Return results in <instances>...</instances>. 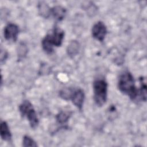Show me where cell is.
I'll use <instances>...</instances> for the list:
<instances>
[{"label":"cell","instance_id":"cell-1","mask_svg":"<svg viewBox=\"0 0 147 147\" xmlns=\"http://www.w3.org/2000/svg\"><path fill=\"white\" fill-rule=\"evenodd\" d=\"M134 83L132 74L126 71L120 75L118 87L121 92L127 95L132 100L141 101L140 88H136Z\"/></svg>","mask_w":147,"mask_h":147},{"label":"cell","instance_id":"cell-2","mask_svg":"<svg viewBox=\"0 0 147 147\" xmlns=\"http://www.w3.org/2000/svg\"><path fill=\"white\" fill-rule=\"evenodd\" d=\"M64 37V32L59 28H55L51 33L47 34L42 39L41 45L42 49L49 54L53 53L54 47L61 45Z\"/></svg>","mask_w":147,"mask_h":147},{"label":"cell","instance_id":"cell-3","mask_svg":"<svg viewBox=\"0 0 147 147\" xmlns=\"http://www.w3.org/2000/svg\"><path fill=\"white\" fill-rule=\"evenodd\" d=\"M94 99L96 105L102 106L107 100V84L104 79H97L93 83Z\"/></svg>","mask_w":147,"mask_h":147},{"label":"cell","instance_id":"cell-4","mask_svg":"<svg viewBox=\"0 0 147 147\" xmlns=\"http://www.w3.org/2000/svg\"><path fill=\"white\" fill-rule=\"evenodd\" d=\"M19 110L21 115L26 117L29 122L30 127L36 128L38 124V119L33 105L29 100H24L19 106Z\"/></svg>","mask_w":147,"mask_h":147},{"label":"cell","instance_id":"cell-5","mask_svg":"<svg viewBox=\"0 0 147 147\" xmlns=\"http://www.w3.org/2000/svg\"><path fill=\"white\" fill-rule=\"evenodd\" d=\"M107 33V28L105 24L102 21H98L95 23L92 28V37L99 41H103Z\"/></svg>","mask_w":147,"mask_h":147},{"label":"cell","instance_id":"cell-6","mask_svg":"<svg viewBox=\"0 0 147 147\" xmlns=\"http://www.w3.org/2000/svg\"><path fill=\"white\" fill-rule=\"evenodd\" d=\"M84 93L80 88H73L69 100H72V103L79 110H82L84 100Z\"/></svg>","mask_w":147,"mask_h":147},{"label":"cell","instance_id":"cell-7","mask_svg":"<svg viewBox=\"0 0 147 147\" xmlns=\"http://www.w3.org/2000/svg\"><path fill=\"white\" fill-rule=\"evenodd\" d=\"M19 29L17 25L10 23L4 29V37L8 41H16L17 39Z\"/></svg>","mask_w":147,"mask_h":147},{"label":"cell","instance_id":"cell-8","mask_svg":"<svg viewBox=\"0 0 147 147\" xmlns=\"http://www.w3.org/2000/svg\"><path fill=\"white\" fill-rule=\"evenodd\" d=\"M66 14V10L61 6H56L51 9V15L57 21H61Z\"/></svg>","mask_w":147,"mask_h":147},{"label":"cell","instance_id":"cell-9","mask_svg":"<svg viewBox=\"0 0 147 147\" xmlns=\"http://www.w3.org/2000/svg\"><path fill=\"white\" fill-rule=\"evenodd\" d=\"M0 134L3 140L7 141H10L11 138V134L9 130L8 125L5 121H2L1 123Z\"/></svg>","mask_w":147,"mask_h":147},{"label":"cell","instance_id":"cell-10","mask_svg":"<svg viewBox=\"0 0 147 147\" xmlns=\"http://www.w3.org/2000/svg\"><path fill=\"white\" fill-rule=\"evenodd\" d=\"M72 115V112L69 111H61L58 114H57L56 118L57 122L61 125H65L71 116Z\"/></svg>","mask_w":147,"mask_h":147},{"label":"cell","instance_id":"cell-11","mask_svg":"<svg viewBox=\"0 0 147 147\" xmlns=\"http://www.w3.org/2000/svg\"><path fill=\"white\" fill-rule=\"evenodd\" d=\"M38 9L39 13L42 17L47 18L51 15V8L45 2H40L38 5Z\"/></svg>","mask_w":147,"mask_h":147},{"label":"cell","instance_id":"cell-12","mask_svg":"<svg viewBox=\"0 0 147 147\" xmlns=\"http://www.w3.org/2000/svg\"><path fill=\"white\" fill-rule=\"evenodd\" d=\"M79 48V43L76 41H72L69 44L67 48V52L69 56H75L76 55Z\"/></svg>","mask_w":147,"mask_h":147},{"label":"cell","instance_id":"cell-13","mask_svg":"<svg viewBox=\"0 0 147 147\" xmlns=\"http://www.w3.org/2000/svg\"><path fill=\"white\" fill-rule=\"evenodd\" d=\"M23 146H37V145L34 140L29 136H25L23 138Z\"/></svg>","mask_w":147,"mask_h":147}]
</instances>
